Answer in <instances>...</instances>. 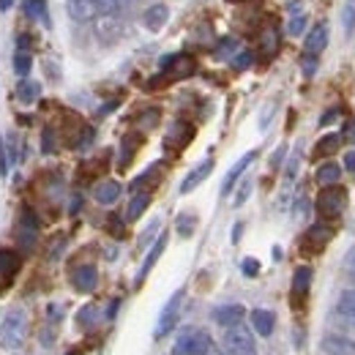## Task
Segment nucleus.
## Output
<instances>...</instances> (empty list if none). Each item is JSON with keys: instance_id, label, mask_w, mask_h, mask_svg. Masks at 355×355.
I'll list each match as a JSON object with an SVG mask.
<instances>
[{"instance_id": "cd10ccee", "label": "nucleus", "mask_w": 355, "mask_h": 355, "mask_svg": "<svg viewBox=\"0 0 355 355\" xmlns=\"http://www.w3.org/2000/svg\"><path fill=\"white\" fill-rule=\"evenodd\" d=\"M194 227H197V219H194L191 214H180V216H178V232H180L183 238H189V235L194 232Z\"/></svg>"}, {"instance_id": "b1692460", "label": "nucleus", "mask_w": 355, "mask_h": 355, "mask_svg": "<svg viewBox=\"0 0 355 355\" xmlns=\"http://www.w3.org/2000/svg\"><path fill=\"white\" fill-rule=\"evenodd\" d=\"M22 8H25V14H28L31 19H39V22L49 25V17H46V0H25Z\"/></svg>"}, {"instance_id": "e433bc0d", "label": "nucleus", "mask_w": 355, "mask_h": 355, "mask_svg": "<svg viewBox=\"0 0 355 355\" xmlns=\"http://www.w3.org/2000/svg\"><path fill=\"white\" fill-rule=\"evenodd\" d=\"M243 273H246V276H257V273H260V263H257V260H252V257H249V260H243Z\"/></svg>"}, {"instance_id": "ea45409f", "label": "nucleus", "mask_w": 355, "mask_h": 355, "mask_svg": "<svg viewBox=\"0 0 355 355\" xmlns=\"http://www.w3.org/2000/svg\"><path fill=\"white\" fill-rule=\"evenodd\" d=\"M314 69H317V60H314V55H309V58H306V63H304V74L311 77V74H314Z\"/></svg>"}, {"instance_id": "79ce46f5", "label": "nucleus", "mask_w": 355, "mask_h": 355, "mask_svg": "<svg viewBox=\"0 0 355 355\" xmlns=\"http://www.w3.org/2000/svg\"><path fill=\"white\" fill-rule=\"evenodd\" d=\"M295 175H298V156H293L290 164H287V178H295Z\"/></svg>"}, {"instance_id": "09e8293b", "label": "nucleus", "mask_w": 355, "mask_h": 355, "mask_svg": "<svg viewBox=\"0 0 355 355\" xmlns=\"http://www.w3.org/2000/svg\"><path fill=\"white\" fill-rule=\"evenodd\" d=\"M205 355H224V350H219V347H211V350H208Z\"/></svg>"}, {"instance_id": "473e14b6", "label": "nucleus", "mask_w": 355, "mask_h": 355, "mask_svg": "<svg viewBox=\"0 0 355 355\" xmlns=\"http://www.w3.org/2000/svg\"><path fill=\"white\" fill-rule=\"evenodd\" d=\"M252 186H254V183H252L249 178L241 183V189H238V194H235V200H232V205H235V208H241V205L249 200V194H252Z\"/></svg>"}, {"instance_id": "c03bdc74", "label": "nucleus", "mask_w": 355, "mask_h": 355, "mask_svg": "<svg viewBox=\"0 0 355 355\" xmlns=\"http://www.w3.org/2000/svg\"><path fill=\"white\" fill-rule=\"evenodd\" d=\"M336 115H339V110H331V112H325V115H322V121H320V123H322V126H328V123H334V118H336Z\"/></svg>"}, {"instance_id": "0eeeda50", "label": "nucleus", "mask_w": 355, "mask_h": 355, "mask_svg": "<svg viewBox=\"0 0 355 355\" xmlns=\"http://www.w3.org/2000/svg\"><path fill=\"white\" fill-rule=\"evenodd\" d=\"M19 266H22V260L14 252H8V249L0 252V293L14 282V276L19 273Z\"/></svg>"}, {"instance_id": "f257e3e1", "label": "nucleus", "mask_w": 355, "mask_h": 355, "mask_svg": "<svg viewBox=\"0 0 355 355\" xmlns=\"http://www.w3.org/2000/svg\"><path fill=\"white\" fill-rule=\"evenodd\" d=\"M28 339V314L25 309L6 311L3 322H0V345L6 350H19Z\"/></svg>"}, {"instance_id": "4468645a", "label": "nucleus", "mask_w": 355, "mask_h": 355, "mask_svg": "<svg viewBox=\"0 0 355 355\" xmlns=\"http://www.w3.org/2000/svg\"><path fill=\"white\" fill-rule=\"evenodd\" d=\"M249 320H252V331L260 336H270L276 328V314L268 309H254L249 314Z\"/></svg>"}, {"instance_id": "a878e982", "label": "nucleus", "mask_w": 355, "mask_h": 355, "mask_svg": "<svg viewBox=\"0 0 355 355\" xmlns=\"http://www.w3.org/2000/svg\"><path fill=\"white\" fill-rule=\"evenodd\" d=\"M328 238H331V230H328V227H322V224L311 227L309 232H306V243H314L317 249H320L322 243H328Z\"/></svg>"}, {"instance_id": "2f4dec72", "label": "nucleus", "mask_w": 355, "mask_h": 355, "mask_svg": "<svg viewBox=\"0 0 355 355\" xmlns=\"http://www.w3.org/2000/svg\"><path fill=\"white\" fill-rule=\"evenodd\" d=\"M14 69H17L19 77H28V71H31V55H28V52H17V58H14Z\"/></svg>"}, {"instance_id": "9d476101", "label": "nucleus", "mask_w": 355, "mask_h": 355, "mask_svg": "<svg viewBox=\"0 0 355 355\" xmlns=\"http://www.w3.org/2000/svg\"><path fill=\"white\" fill-rule=\"evenodd\" d=\"M96 282H98V270L93 266H80L74 268V273H71V284H74L77 293H93Z\"/></svg>"}, {"instance_id": "f3484780", "label": "nucleus", "mask_w": 355, "mask_h": 355, "mask_svg": "<svg viewBox=\"0 0 355 355\" xmlns=\"http://www.w3.org/2000/svg\"><path fill=\"white\" fill-rule=\"evenodd\" d=\"M145 25L150 28V31H162L164 25H167V19H170V8L164 6V3H156V6H150L148 11H145Z\"/></svg>"}, {"instance_id": "58836bf2", "label": "nucleus", "mask_w": 355, "mask_h": 355, "mask_svg": "<svg viewBox=\"0 0 355 355\" xmlns=\"http://www.w3.org/2000/svg\"><path fill=\"white\" fill-rule=\"evenodd\" d=\"M306 216H309V200L301 197V200H298V219H306Z\"/></svg>"}, {"instance_id": "423d86ee", "label": "nucleus", "mask_w": 355, "mask_h": 355, "mask_svg": "<svg viewBox=\"0 0 355 355\" xmlns=\"http://www.w3.org/2000/svg\"><path fill=\"white\" fill-rule=\"evenodd\" d=\"M121 31H123V25H121V19H118V14H98V22H96V36L101 39V42H115V39H121Z\"/></svg>"}, {"instance_id": "f704fd0d", "label": "nucleus", "mask_w": 355, "mask_h": 355, "mask_svg": "<svg viewBox=\"0 0 355 355\" xmlns=\"http://www.w3.org/2000/svg\"><path fill=\"white\" fill-rule=\"evenodd\" d=\"M156 230H159V222H150V227L142 232V238H139V246H148L150 241H153V235H156Z\"/></svg>"}, {"instance_id": "2eb2a0df", "label": "nucleus", "mask_w": 355, "mask_h": 355, "mask_svg": "<svg viewBox=\"0 0 355 355\" xmlns=\"http://www.w3.org/2000/svg\"><path fill=\"white\" fill-rule=\"evenodd\" d=\"M328 44V25L325 22H317L314 28H311L309 33H306V42H304V49L314 55V52H320V49H325Z\"/></svg>"}, {"instance_id": "6ab92c4d", "label": "nucleus", "mask_w": 355, "mask_h": 355, "mask_svg": "<svg viewBox=\"0 0 355 355\" xmlns=\"http://www.w3.org/2000/svg\"><path fill=\"white\" fill-rule=\"evenodd\" d=\"M164 246H167V235H159L156 238V243H153V249L148 252V257H145V263H142V270H139V276H137V282H142L145 276H148V270L156 266V260L162 257V252H164Z\"/></svg>"}, {"instance_id": "c756f323", "label": "nucleus", "mask_w": 355, "mask_h": 355, "mask_svg": "<svg viewBox=\"0 0 355 355\" xmlns=\"http://www.w3.org/2000/svg\"><path fill=\"white\" fill-rule=\"evenodd\" d=\"M287 31H290V36H301V33L306 31V14H304V11H301V14H293Z\"/></svg>"}, {"instance_id": "393cba45", "label": "nucleus", "mask_w": 355, "mask_h": 355, "mask_svg": "<svg viewBox=\"0 0 355 355\" xmlns=\"http://www.w3.org/2000/svg\"><path fill=\"white\" fill-rule=\"evenodd\" d=\"M167 69H173V77H186V74H191V71H194V60H191V58H186V55H175V58H173V63H170Z\"/></svg>"}, {"instance_id": "20e7f679", "label": "nucleus", "mask_w": 355, "mask_h": 355, "mask_svg": "<svg viewBox=\"0 0 355 355\" xmlns=\"http://www.w3.org/2000/svg\"><path fill=\"white\" fill-rule=\"evenodd\" d=\"M345 208H347V194H345V189H339L336 183H334V186H322V194L317 197V211H320V216H325V219H339Z\"/></svg>"}, {"instance_id": "a211bd4d", "label": "nucleus", "mask_w": 355, "mask_h": 355, "mask_svg": "<svg viewBox=\"0 0 355 355\" xmlns=\"http://www.w3.org/2000/svg\"><path fill=\"white\" fill-rule=\"evenodd\" d=\"M336 311H339V317H345L347 322H353L355 325V287L353 290H342V293H339Z\"/></svg>"}, {"instance_id": "7ed1b4c3", "label": "nucleus", "mask_w": 355, "mask_h": 355, "mask_svg": "<svg viewBox=\"0 0 355 355\" xmlns=\"http://www.w3.org/2000/svg\"><path fill=\"white\" fill-rule=\"evenodd\" d=\"M211 347H214V342H211L208 331H202V328H189V331H183L175 339L173 355H205Z\"/></svg>"}, {"instance_id": "f8f14e48", "label": "nucleus", "mask_w": 355, "mask_h": 355, "mask_svg": "<svg viewBox=\"0 0 355 355\" xmlns=\"http://www.w3.org/2000/svg\"><path fill=\"white\" fill-rule=\"evenodd\" d=\"M322 350L328 355H355V339H347L342 334H328L322 339Z\"/></svg>"}, {"instance_id": "4be33fe9", "label": "nucleus", "mask_w": 355, "mask_h": 355, "mask_svg": "<svg viewBox=\"0 0 355 355\" xmlns=\"http://www.w3.org/2000/svg\"><path fill=\"white\" fill-rule=\"evenodd\" d=\"M39 96H42V85H39V83H33V80H22V83H19L17 98H19L22 104H33Z\"/></svg>"}, {"instance_id": "de8ad7c7", "label": "nucleus", "mask_w": 355, "mask_h": 355, "mask_svg": "<svg viewBox=\"0 0 355 355\" xmlns=\"http://www.w3.org/2000/svg\"><path fill=\"white\" fill-rule=\"evenodd\" d=\"M11 3H14V0H0V8L6 11V8H11Z\"/></svg>"}, {"instance_id": "a18cd8bd", "label": "nucleus", "mask_w": 355, "mask_h": 355, "mask_svg": "<svg viewBox=\"0 0 355 355\" xmlns=\"http://www.w3.org/2000/svg\"><path fill=\"white\" fill-rule=\"evenodd\" d=\"M282 159H284V145H282V148H279V150L270 156V164H273V167H279V162H282Z\"/></svg>"}, {"instance_id": "72a5a7b5", "label": "nucleus", "mask_w": 355, "mask_h": 355, "mask_svg": "<svg viewBox=\"0 0 355 355\" xmlns=\"http://www.w3.org/2000/svg\"><path fill=\"white\" fill-rule=\"evenodd\" d=\"M353 28H355V0H350L347 8H345V31L353 33Z\"/></svg>"}, {"instance_id": "412c9836", "label": "nucleus", "mask_w": 355, "mask_h": 355, "mask_svg": "<svg viewBox=\"0 0 355 355\" xmlns=\"http://www.w3.org/2000/svg\"><path fill=\"white\" fill-rule=\"evenodd\" d=\"M150 205V194L148 191H139V194H134L132 202H129V211H126V219L129 222H137L142 214H145V208Z\"/></svg>"}, {"instance_id": "49530a36", "label": "nucleus", "mask_w": 355, "mask_h": 355, "mask_svg": "<svg viewBox=\"0 0 355 355\" xmlns=\"http://www.w3.org/2000/svg\"><path fill=\"white\" fill-rule=\"evenodd\" d=\"M345 164H347V170H350V173H355V150H350V153L345 156Z\"/></svg>"}, {"instance_id": "1a4fd4ad", "label": "nucleus", "mask_w": 355, "mask_h": 355, "mask_svg": "<svg viewBox=\"0 0 355 355\" xmlns=\"http://www.w3.org/2000/svg\"><path fill=\"white\" fill-rule=\"evenodd\" d=\"M66 8H69V17L74 22H90L98 17L96 0H66Z\"/></svg>"}, {"instance_id": "4c0bfd02", "label": "nucleus", "mask_w": 355, "mask_h": 355, "mask_svg": "<svg viewBox=\"0 0 355 355\" xmlns=\"http://www.w3.org/2000/svg\"><path fill=\"white\" fill-rule=\"evenodd\" d=\"M345 268H347V273H350V279L355 282V249H350V254L345 257Z\"/></svg>"}, {"instance_id": "37998d69", "label": "nucleus", "mask_w": 355, "mask_h": 355, "mask_svg": "<svg viewBox=\"0 0 355 355\" xmlns=\"http://www.w3.org/2000/svg\"><path fill=\"white\" fill-rule=\"evenodd\" d=\"M55 145H52V129H44V153H52Z\"/></svg>"}, {"instance_id": "7c9ffc66", "label": "nucleus", "mask_w": 355, "mask_h": 355, "mask_svg": "<svg viewBox=\"0 0 355 355\" xmlns=\"http://www.w3.org/2000/svg\"><path fill=\"white\" fill-rule=\"evenodd\" d=\"M252 60H254V55H252L249 49H241V52H235V55H232V66H235L238 71L249 69V66H252Z\"/></svg>"}, {"instance_id": "c9c22d12", "label": "nucleus", "mask_w": 355, "mask_h": 355, "mask_svg": "<svg viewBox=\"0 0 355 355\" xmlns=\"http://www.w3.org/2000/svg\"><path fill=\"white\" fill-rule=\"evenodd\" d=\"M93 317H96V306H85V309L80 311V317H77V320H80V325H90V322H93Z\"/></svg>"}, {"instance_id": "dca6fc26", "label": "nucleus", "mask_w": 355, "mask_h": 355, "mask_svg": "<svg viewBox=\"0 0 355 355\" xmlns=\"http://www.w3.org/2000/svg\"><path fill=\"white\" fill-rule=\"evenodd\" d=\"M93 197H96L98 205H112V202L121 197V183H118V180H101V183L96 186Z\"/></svg>"}, {"instance_id": "aec40b11", "label": "nucleus", "mask_w": 355, "mask_h": 355, "mask_svg": "<svg viewBox=\"0 0 355 355\" xmlns=\"http://www.w3.org/2000/svg\"><path fill=\"white\" fill-rule=\"evenodd\" d=\"M314 178H317L320 186H334V183H339V178H342V167L334 164V162H325V164L317 167V175Z\"/></svg>"}, {"instance_id": "6e6552de", "label": "nucleus", "mask_w": 355, "mask_h": 355, "mask_svg": "<svg viewBox=\"0 0 355 355\" xmlns=\"http://www.w3.org/2000/svg\"><path fill=\"white\" fill-rule=\"evenodd\" d=\"M214 322L222 325V328H230V325H238L243 317H246V309L241 304H224V306H216L214 309Z\"/></svg>"}, {"instance_id": "c85d7f7f", "label": "nucleus", "mask_w": 355, "mask_h": 355, "mask_svg": "<svg viewBox=\"0 0 355 355\" xmlns=\"http://www.w3.org/2000/svg\"><path fill=\"white\" fill-rule=\"evenodd\" d=\"M235 52H238V42H235V39H222L219 46H216V58H222V60L232 58Z\"/></svg>"}, {"instance_id": "ddd939ff", "label": "nucleus", "mask_w": 355, "mask_h": 355, "mask_svg": "<svg viewBox=\"0 0 355 355\" xmlns=\"http://www.w3.org/2000/svg\"><path fill=\"white\" fill-rule=\"evenodd\" d=\"M211 170H214V159H205V162H200L189 175L183 178V183H180V194H189V191H194L205 178L211 175Z\"/></svg>"}, {"instance_id": "a19ab883", "label": "nucleus", "mask_w": 355, "mask_h": 355, "mask_svg": "<svg viewBox=\"0 0 355 355\" xmlns=\"http://www.w3.org/2000/svg\"><path fill=\"white\" fill-rule=\"evenodd\" d=\"M270 115H273V104H268V107H266V112H263V118H260V129H268Z\"/></svg>"}, {"instance_id": "9b49d317", "label": "nucleus", "mask_w": 355, "mask_h": 355, "mask_svg": "<svg viewBox=\"0 0 355 355\" xmlns=\"http://www.w3.org/2000/svg\"><path fill=\"white\" fill-rule=\"evenodd\" d=\"M254 159H257V150H249L246 156H241V159L235 162V167H232V170L227 173V178H224V183H222V194H224V197H227V194H230V191L235 189L238 178H241L243 173H246V170H249V164H252Z\"/></svg>"}, {"instance_id": "bb28decb", "label": "nucleus", "mask_w": 355, "mask_h": 355, "mask_svg": "<svg viewBox=\"0 0 355 355\" xmlns=\"http://www.w3.org/2000/svg\"><path fill=\"white\" fill-rule=\"evenodd\" d=\"M339 142H342V137H339V134H328V137H322V139L317 142V153H320V156L334 153V150L339 148Z\"/></svg>"}, {"instance_id": "39448f33", "label": "nucleus", "mask_w": 355, "mask_h": 355, "mask_svg": "<svg viewBox=\"0 0 355 355\" xmlns=\"http://www.w3.org/2000/svg\"><path fill=\"white\" fill-rule=\"evenodd\" d=\"M180 304H183V290H178L175 295L167 301V306L162 309V314H159V322H156V331H153L156 339L167 336L178 325V320H180Z\"/></svg>"}, {"instance_id": "f03ea898", "label": "nucleus", "mask_w": 355, "mask_h": 355, "mask_svg": "<svg viewBox=\"0 0 355 355\" xmlns=\"http://www.w3.org/2000/svg\"><path fill=\"white\" fill-rule=\"evenodd\" d=\"M224 355H257V345H254V334L252 328H246L243 322L224 328Z\"/></svg>"}, {"instance_id": "5701e85b", "label": "nucleus", "mask_w": 355, "mask_h": 355, "mask_svg": "<svg viewBox=\"0 0 355 355\" xmlns=\"http://www.w3.org/2000/svg\"><path fill=\"white\" fill-rule=\"evenodd\" d=\"M309 284H311V268H298L295 270V276H293V295H306V290H309Z\"/></svg>"}]
</instances>
